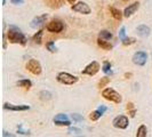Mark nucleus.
Instances as JSON below:
<instances>
[{
	"label": "nucleus",
	"instance_id": "nucleus-26",
	"mask_svg": "<svg viewBox=\"0 0 152 137\" xmlns=\"http://www.w3.org/2000/svg\"><path fill=\"white\" fill-rule=\"evenodd\" d=\"M121 41H122V45L129 46V45H133V44H135L136 39H135V38H132V37H129V38H125L124 40H121Z\"/></svg>",
	"mask_w": 152,
	"mask_h": 137
},
{
	"label": "nucleus",
	"instance_id": "nucleus-18",
	"mask_svg": "<svg viewBox=\"0 0 152 137\" xmlns=\"http://www.w3.org/2000/svg\"><path fill=\"white\" fill-rule=\"evenodd\" d=\"M42 36H44V31L39 30L38 32L33 36V41H34L36 44L40 45V44H41V41H42Z\"/></svg>",
	"mask_w": 152,
	"mask_h": 137
},
{
	"label": "nucleus",
	"instance_id": "nucleus-34",
	"mask_svg": "<svg viewBox=\"0 0 152 137\" xmlns=\"http://www.w3.org/2000/svg\"><path fill=\"white\" fill-rule=\"evenodd\" d=\"M133 103H128V104H127V110H132V109H133Z\"/></svg>",
	"mask_w": 152,
	"mask_h": 137
},
{
	"label": "nucleus",
	"instance_id": "nucleus-20",
	"mask_svg": "<svg viewBox=\"0 0 152 137\" xmlns=\"http://www.w3.org/2000/svg\"><path fill=\"white\" fill-rule=\"evenodd\" d=\"M146 127H145L144 125H142V126H140V128L137 129V134L136 136L137 137H145L146 136Z\"/></svg>",
	"mask_w": 152,
	"mask_h": 137
},
{
	"label": "nucleus",
	"instance_id": "nucleus-17",
	"mask_svg": "<svg viewBox=\"0 0 152 137\" xmlns=\"http://www.w3.org/2000/svg\"><path fill=\"white\" fill-rule=\"evenodd\" d=\"M17 86H20V87H23V88H31V86H32V82H31L29 79H23V80H20V81H17Z\"/></svg>",
	"mask_w": 152,
	"mask_h": 137
},
{
	"label": "nucleus",
	"instance_id": "nucleus-15",
	"mask_svg": "<svg viewBox=\"0 0 152 137\" xmlns=\"http://www.w3.org/2000/svg\"><path fill=\"white\" fill-rule=\"evenodd\" d=\"M97 45H99L101 48L105 49V50H110V49H112V45H111L109 41H107L105 39L99 38L97 39Z\"/></svg>",
	"mask_w": 152,
	"mask_h": 137
},
{
	"label": "nucleus",
	"instance_id": "nucleus-2",
	"mask_svg": "<svg viewBox=\"0 0 152 137\" xmlns=\"http://www.w3.org/2000/svg\"><path fill=\"white\" fill-rule=\"evenodd\" d=\"M102 96L105 99H107V101L117 103V104L121 103V101H122L121 95H120L119 93H117L114 89H112V88H105L104 90L102 91Z\"/></svg>",
	"mask_w": 152,
	"mask_h": 137
},
{
	"label": "nucleus",
	"instance_id": "nucleus-29",
	"mask_svg": "<svg viewBox=\"0 0 152 137\" xmlns=\"http://www.w3.org/2000/svg\"><path fill=\"white\" fill-rule=\"evenodd\" d=\"M69 134H80L81 133V130L79 129V128H76V127H70L68 130Z\"/></svg>",
	"mask_w": 152,
	"mask_h": 137
},
{
	"label": "nucleus",
	"instance_id": "nucleus-32",
	"mask_svg": "<svg viewBox=\"0 0 152 137\" xmlns=\"http://www.w3.org/2000/svg\"><path fill=\"white\" fill-rule=\"evenodd\" d=\"M13 4H15V5H18V4H22L23 0H10Z\"/></svg>",
	"mask_w": 152,
	"mask_h": 137
},
{
	"label": "nucleus",
	"instance_id": "nucleus-13",
	"mask_svg": "<svg viewBox=\"0 0 152 137\" xmlns=\"http://www.w3.org/2000/svg\"><path fill=\"white\" fill-rule=\"evenodd\" d=\"M138 8H140V2H134V4H132V5H129L128 7L125 9L124 16H125V17H130L133 14H135V12H136Z\"/></svg>",
	"mask_w": 152,
	"mask_h": 137
},
{
	"label": "nucleus",
	"instance_id": "nucleus-16",
	"mask_svg": "<svg viewBox=\"0 0 152 137\" xmlns=\"http://www.w3.org/2000/svg\"><path fill=\"white\" fill-rule=\"evenodd\" d=\"M110 12H111V15L113 16L114 20H117V21H121L122 20L124 14H122L119 9H117V8L114 7H110Z\"/></svg>",
	"mask_w": 152,
	"mask_h": 137
},
{
	"label": "nucleus",
	"instance_id": "nucleus-25",
	"mask_svg": "<svg viewBox=\"0 0 152 137\" xmlns=\"http://www.w3.org/2000/svg\"><path fill=\"white\" fill-rule=\"evenodd\" d=\"M102 70H103L104 73H111V64H110V62H107V61L104 62Z\"/></svg>",
	"mask_w": 152,
	"mask_h": 137
},
{
	"label": "nucleus",
	"instance_id": "nucleus-8",
	"mask_svg": "<svg viewBox=\"0 0 152 137\" xmlns=\"http://www.w3.org/2000/svg\"><path fill=\"white\" fill-rule=\"evenodd\" d=\"M63 28H64L63 23L61 21H58V20H54V21H52V22H49L47 24V30L49 31V32H53V33L61 32L63 30Z\"/></svg>",
	"mask_w": 152,
	"mask_h": 137
},
{
	"label": "nucleus",
	"instance_id": "nucleus-24",
	"mask_svg": "<svg viewBox=\"0 0 152 137\" xmlns=\"http://www.w3.org/2000/svg\"><path fill=\"white\" fill-rule=\"evenodd\" d=\"M40 98L42 99V101H48V99L52 98V94L49 91H41L40 93Z\"/></svg>",
	"mask_w": 152,
	"mask_h": 137
},
{
	"label": "nucleus",
	"instance_id": "nucleus-19",
	"mask_svg": "<svg viewBox=\"0 0 152 137\" xmlns=\"http://www.w3.org/2000/svg\"><path fill=\"white\" fill-rule=\"evenodd\" d=\"M99 38L105 39V40H110V39L112 38V33L107 30H102L99 33Z\"/></svg>",
	"mask_w": 152,
	"mask_h": 137
},
{
	"label": "nucleus",
	"instance_id": "nucleus-22",
	"mask_svg": "<svg viewBox=\"0 0 152 137\" xmlns=\"http://www.w3.org/2000/svg\"><path fill=\"white\" fill-rule=\"evenodd\" d=\"M109 82H110V78H107V77H103V78H101V80L99 81V88H103V87H105Z\"/></svg>",
	"mask_w": 152,
	"mask_h": 137
},
{
	"label": "nucleus",
	"instance_id": "nucleus-36",
	"mask_svg": "<svg viewBox=\"0 0 152 137\" xmlns=\"http://www.w3.org/2000/svg\"><path fill=\"white\" fill-rule=\"evenodd\" d=\"M132 76H133L132 73H125V78H127V79H129Z\"/></svg>",
	"mask_w": 152,
	"mask_h": 137
},
{
	"label": "nucleus",
	"instance_id": "nucleus-3",
	"mask_svg": "<svg viewBox=\"0 0 152 137\" xmlns=\"http://www.w3.org/2000/svg\"><path fill=\"white\" fill-rule=\"evenodd\" d=\"M57 80L64 85H73L78 81V78L76 76H72L68 72H61L57 74Z\"/></svg>",
	"mask_w": 152,
	"mask_h": 137
},
{
	"label": "nucleus",
	"instance_id": "nucleus-35",
	"mask_svg": "<svg viewBox=\"0 0 152 137\" xmlns=\"http://www.w3.org/2000/svg\"><path fill=\"white\" fill-rule=\"evenodd\" d=\"M7 45H6V34H4V48H6Z\"/></svg>",
	"mask_w": 152,
	"mask_h": 137
},
{
	"label": "nucleus",
	"instance_id": "nucleus-9",
	"mask_svg": "<svg viewBox=\"0 0 152 137\" xmlns=\"http://www.w3.org/2000/svg\"><path fill=\"white\" fill-rule=\"evenodd\" d=\"M146 60H148V55L144 52H137V53L134 54L133 56V62L134 64L136 65H140V66H143L145 63H146Z\"/></svg>",
	"mask_w": 152,
	"mask_h": 137
},
{
	"label": "nucleus",
	"instance_id": "nucleus-30",
	"mask_svg": "<svg viewBox=\"0 0 152 137\" xmlns=\"http://www.w3.org/2000/svg\"><path fill=\"white\" fill-rule=\"evenodd\" d=\"M17 133H18V134H22V135H30V131H29V130H23L22 126H18Z\"/></svg>",
	"mask_w": 152,
	"mask_h": 137
},
{
	"label": "nucleus",
	"instance_id": "nucleus-21",
	"mask_svg": "<svg viewBox=\"0 0 152 137\" xmlns=\"http://www.w3.org/2000/svg\"><path fill=\"white\" fill-rule=\"evenodd\" d=\"M101 117H102V113L99 112V110H96V111H93V112L91 113V115H89L91 120H93V121H96V120H99Z\"/></svg>",
	"mask_w": 152,
	"mask_h": 137
},
{
	"label": "nucleus",
	"instance_id": "nucleus-38",
	"mask_svg": "<svg viewBox=\"0 0 152 137\" xmlns=\"http://www.w3.org/2000/svg\"><path fill=\"white\" fill-rule=\"evenodd\" d=\"M2 4L5 5V4H6V0H2Z\"/></svg>",
	"mask_w": 152,
	"mask_h": 137
},
{
	"label": "nucleus",
	"instance_id": "nucleus-6",
	"mask_svg": "<svg viewBox=\"0 0 152 137\" xmlns=\"http://www.w3.org/2000/svg\"><path fill=\"white\" fill-rule=\"evenodd\" d=\"M113 126L115 128H119V129H126L129 125V121H128V118L125 117V115H119L117 118L113 119Z\"/></svg>",
	"mask_w": 152,
	"mask_h": 137
},
{
	"label": "nucleus",
	"instance_id": "nucleus-14",
	"mask_svg": "<svg viewBox=\"0 0 152 137\" xmlns=\"http://www.w3.org/2000/svg\"><path fill=\"white\" fill-rule=\"evenodd\" d=\"M137 34L140 36V37H142V38H145V37H149L150 36V28L149 26H146L144 24H142V25H140V26H137Z\"/></svg>",
	"mask_w": 152,
	"mask_h": 137
},
{
	"label": "nucleus",
	"instance_id": "nucleus-12",
	"mask_svg": "<svg viewBox=\"0 0 152 137\" xmlns=\"http://www.w3.org/2000/svg\"><path fill=\"white\" fill-rule=\"evenodd\" d=\"M46 18H47V15L44 14V15L41 16H37V17H34L32 21H31V28H33V29H37L38 26H41L44 23H45Z\"/></svg>",
	"mask_w": 152,
	"mask_h": 137
},
{
	"label": "nucleus",
	"instance_id": "nucleus-33",
	"mask_svg": "<svg viewBox=\"0 0 152 137\" xmlns=\"http://www.w3.org/2000/svg\"><path fill=\"white\" fill-rule=\"evenodd\" d=\"M135 113H136V110H130L129 111L130 117H135Z\"/></svg>",
	"mask_w": 152,
	"mask_h": 137
},
{
	"label": "nucleus",
	"instance_id": "nucleus-37",
	"mask_svg": "<svg viewBox=\"0 0 152 137\" xmlns=\"http://www.w3.org/2000/svg\"><path fill=\"white\" fill-rule=\"evenodd\" d=\"M69 2H70V4H75V2H76L77 0H68Z\"/></svg>",
	"mask_w": 152,
	"mask_h": 137
},
{
	"label": "nucleus",
	"instance_id": "nucleus-10",
	"mask_svg": "<svg viewBox=\"0 0 152 137\" xmlns=\"http://www.w3.org/2000/svg\"><path fill=\"white\" fill-rule=\"evenodd\" d=\"M54 122H55V125H57V126H70V125H71V121L68 119V115L63 113L57 114V115L54 118Z\"/></svg>",
	"mask_w": 152,
	"mask_h": 137
},
{
	"label": "nucleus",
	"instance_id": "nucleus-5",
	"mask_svg": "<svg viewBox=\"0 0 152 137\" xmlns=\"http://www.w3.org/2000/svg\"><path fill=\"white\" fill-rule=\"evenodd\" d=\"M101 68L99 62L94 61L91 62V64H88L86 68L83 70V74H87V76H95Z\"/></svg>",
	"mask_w": 152,
	"mask_h": 137
},
{
	"label": "nucleus",
	"instance_id": "nucleus-39",
	"mask_svg": "<svg viewBox=\"0 0 152 137\" xmlns=\"http://www.w3.org/2000/svg\"><path fill=\"white\" fill-rule=\"evenodd\" d=\"M124 1H128V0H124Z\"/></svg>",
	"mask_w": 152,
	"mask_h": 137
},
{
	"label": "nucleus",
	"instance_id": "nucleus-23",
	"mask_svg": "<svg viewBox=\"0 0 152 137\" xmlns=\"http://www.w3.org/2000/svg\"><path fill=\"white\" fill-rule=\"evenodd\" d=\"M47 49L50 52V53H56L57 52V48H56V46H55V42L54 41H49V42H47Z\"/></svg>",
	"mask_w": 152,
	"mask_h": 137
},
{
	"label": "nucleus",
	"instance_id": "nucleus-27",
	"mask_svg": "<svg viewBox=\"0 0 152 137\" xmlns=\"http://www.w3.org/2000/svg\"><path fill=\"white\" fill-rule=\"evenodd\" d=\"M71 118L73 119V121H76V122L83 121V120H84V117L80 115V114H78V113H73L72 115H71Z\"/></svg>",
	"mask_w": 152,
	"mask_h": 137
},
{
	"label": "nucleus",
	"instance_id": "nucleus-4",
	"mask_svg": "<svg viewBox=\"0 0 152 137\" xmlns=\"http://www.w3.org/2000/svg\"><path fill=\"white\" fill-rule=\"evenodd\" d=\"M26 70L30 71L32 74L38 76L41 73V65L37 60H30L26 63Z\"/></svg>",
	"mask_w": 152,
	"mask_h": 137
},
{
	"label": "nucleus",
	"instance_id": "nucleus-1",
	"mask_svg": "<svg viewBox=\"0 0 152 137\" xmlns=\"http://www.w3.org/2000/svg\"><path fill=\"white\" fill-rule=\"evenodd\" d=\"M7 37L8 40L12 42V44H21L22 46H24L26 44V38L25 36L23 34L20 29H17L16 26H9L7 32Z\"/></svg>",
	"mask_w": 152,
	"mask_h": 137
},
{
	"label": "nucleus",
	"instance_id": "nucleus-28",
	"mask_svg": "<svg viewBox=\"0 0 152 137\" xmlns=\"http://www.w3.org/2000/svg\"><path fill=\"white\" fill-rule=\"evenodd\" d=\"M125 38H126V28L122 26L121 29H120V31H119V39L124 40Z\"/></svg>",
	"mask_w": 152,
	"mask_h": 137
},
{
	"label": "nucleus",
	"instance_id": "nucleus-7",
	"mask_svg": "<svg viewBox=\"0 0 152 137\" xmlns=\"http://www.w3.org/2000/svg\"><path fill=\"white\" fill-rule=\"evenodd\" d=\"M71 8H72L73 12L80 13V14H85V15H87V14L91 13L89 6H88L86 2H83V1H80V2H78V4H73V6Z\"/></svg>",
	"mask_w": 152,
	"mask_h": 137
},
{
	"label": "nucleus",
	"instance_id": "nucleus-11",
	"mask_svg": "<svg viewBox=\"0 0 152 137\" xmlns=\"http://www.w3.org/2000/svg\"><path fill=\"white\" fill-rule=\"evenodd\" d=\"M4 109L9 110V111H26V110L30 109V106L29 105H13V104H9V103H5Z\"/></svg>",
	"mask_w": 152,
	"mask_h": 137
},
{
	"label": "nucleus",
	"instance_id": "nucleus-31",
	"mask_svg": "<svg viewBox=\"0 0 152 137\" xmlns=\"http://www.w3.org/2000/svg\"><path fill=\"white\" fill-rule=\"evenodd\" d=\"M97 110H99V111L101 112V113L103 114V113H104V112H105V111L107 110V106H104V105H101V106H99V109H97Z\"/></svg>",
	"mask_w": 152,
	"mask_h": 137
}]
</instances>
